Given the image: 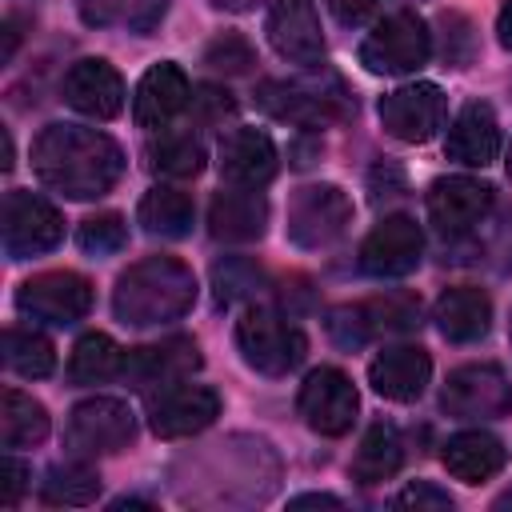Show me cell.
Here are the masks:
<instances>
[{
	"label": "cell",
	"instance_id": "obj_1",
	"mask_svg": "<svg viewBox=\"0 0 512 512\" xmlns=\"http://www.w3.org/2000/svg\"><path fill=\"white\" fill-rule=\"evenodd\" d=\"M32 172L52 192H64L72 200H96L120 180L124 152L100 128L48 124L32 144Z\"/></svg>",
	"mask_w": 512,
	"mask_h": 512
},
{
	"label": "cell",
	"instance_id": "obj_2",
	"mask_svg": "<svg viewBox=\"0 0 512 512\" xmlns=\"http://www.w3.org/2000/svg\"><path fill=\"white\" fill-rule=\"evenodd\" d=\"M192 304H196V276L176 256H144L112 288V312L132 328L180 320Z\"/></svg>",
	"mask_w": 512,
	"mask_h": 512
},
{
	"label": "cell",
	"instance_id": "obj_3",
	"mask_svg": "<svg viewBox=\"0 0 512 512\" xmlns=\"http://www.w3.org/2000/svg\"><path fill=\"white\" fill-rule=\"evenodd\" d=\"M256 104L268 116L288 120V124H304V128L344 120L352 112V96L332 72L300 76V80H264L256 88Z\"/></svg>",
	"mask_w": 512,
	"mask_h": 512
},
{
	"label": "cell",
	"instance_id": "obj_4",
	"mask_svg": "<svg viewBox=\"0 0 512 512\" xmlns=\"http://www.w3.org/2000/svg\"><path fill=\"white\" fill-rule=\"evenodd\" d=\"M236 348H240L244 364L256 368L260 376H288L292 368H300V360L308 352V340L280 312L252 304L236 320Z\"/></svg>",
	"mask_w": 512,
	"mask_h": 512
},
{
	"label": "cell",
	"instance_id": "obj_5",
	"mask_svg": "<svg viewBox=\"0 0 512 512\" xmlns=\"http://www.w3.org/2000/svg\"><path fill=\"white\" fill-rule=\"evenodd\" d=\"M432 56V32L428 24L400 8L384 20H376V28L364 36L360 44V64L376 76H404V72H416L424 68Z\"/></svg>",
	"mask_w": 512,
	"mask_h": 512
},
{
	"label": "cell",
	"instance_id": "obj_6",
	"mask_svg": "<svg viewBox=\"0 0 512 512\" xmlns=\"http://www.w3.org/2000/svg\"><path fill=\"white\" fill-rule=\"evenodd\" d=\"M132 436H136V416L116 396L80 400L64 424V444L72 456H108V452L128 448Z\"/></svg>",
	"mask_w": 512,
	"mask_h": 512
},
{
	"label": "cell",
	"instance_id": "obj_7",
	"mask_svg": "<svg viewBox=\"0 0 512 512\" xmlns=\"http://www.w3.org/2000/svg\"><path fill=\"white\" fill-rule=\"evenodd\" d=\"M352 224V200L336 184H304L288 200V240L296 248H328Z\"/></svg>",
	"mask_w": 512,
	"mask_h": 512
},
{
	"label": "cell",
	"instance_id": "obj_8",
	"mask_svg": "<svg viewBox=\"0 0 512 512\" xmlns=\"http://www.w3.org/2000/svg\"><path fill=\"white\" fill-rule=\"evenodd\" d=\"M440 408L456 420H500L512 412V384L500 364H464L448 372Z\"/></svg>",
	"mask_w": 512,
	"mask_h": 512
},
{
	"label": "cell",
	"instance_id": "obj_9",
	"mask_svg": "<svg viewBox=\"0 0 512 512\" xmlns=\"http://www.w3.org/2000/svg\"><path fill=\"white\" fill-rule=\"evenodd\" d=\"M64 236V216L52 200L12 188L4 196V252L8 260H28L40 252H52Z\"/></svg>",
	"mask_w": 512,
	"mask_h": 512
},
{
	"label": "cell",
	"instance_id": "obj_10",
	"mask_svg": "<svg viewBox=\"0 0 512 512\" xmlns=\"http://www.w3.org/2000/svg\"><path fill=\"white\" fill-rule=\"evenodd\" d=\"M16 308L28 320H44V324H76L88 316L92 308V284L80 272H40L28 276L16 288Z\"/></svg>",
	"mask_w": 512,
	"mask_h": 512
},
{
	"label": "cell",
	"instance_id": "obj_11",
	"mask_svg": "<svg viewBox=\"0 0 512 512\" xmlns=\"http://www.w3.org/2000/svg\"><path fill=\"white\" fill-rule=\"evenodd\" d=\"M296 408L304 416V424L320 436H344L360 412V396H356V384L324 364V368H312L300 384V396H296Z\"/></svg>",
	"mask_w": 512,
	"mask_h": 512
},
{
	"label": "cell",
	"instance_id": "obj_12",
	"mask_svg": "<svg viewBox=\"0 0 512 512\" xmlns=\"http://www.w3.org/2000/svg\"><path fill=\"white\" fill-rule=\"evenodd\" d=\"M492 200V184L476 176H440L428 188V220L444 240H460L488 220Z\"/></svg>",
	"mask_w": 512,
	"mask_h": 512
},
{
	"label": "cell",
	"instance_id": "obj_13",
	"mask_svg": "<svg viewBox=\"0 0 512 512\" xmlns=\"http://www.w3.org/2000/svg\"><path fill=\"white\" fill-rule=\"evenodd\" d=\"M220 416V392L208 384H168L148 400V424L160 440H184L204 432Z\"/></svg>",
	"mask_w": 512,
	"mask_h": 512
},
{
	"label": "cell",
	"instance_id": "obj_14",
	"mask_svg": "<svg viewBox=\"0 0 512 512\" xmlns=\"http://www.w3.org/2000/svg\"><path fill=\"white\" fill-rule=\"evenodd\" d=\"M424 256V232L412 216H384L360 244V272L376 280H400L416 272Z\"/></svg>",
	"mask_w": 512,
	"mask_h": 512
},
{
	"label": "cell",
	"instance_id": "obj_15",
	"mask_svg": "<svg viewBox=\"0 0 512 512\" xmlns=\"http://www.w3.org/2000/svg\"><path fill=\"white\" fill-rule=\"evenodd\" d=\"M376 112H380V124L388 136H396L404 144H424L444 124L448 104L436 84L416 80V84H400L396 92H388Z\"/></svg>",
	"mask_w": 512,
	"mask_h": 512
},
{
	"label": "cell",
	"instance_id": "obj_16",
	"mask_svg": "<svg viewBox=\"0 0 512 512\" xmlns=\"http://www.w3.org/2000/svg\"><path fill=\"white\" fill-rule=\"evenodd\" d=\"M204 364L200 348L192 336H168V340H156V344H140L132 352H124V380L140 392H152V388H168V384H180L188 380L196 368Z\"/></svg>",
	"mask_w": 512,
	"mask_h": 512
},
{
	"label": "cell",
	"instance_id": "obj_17",
	"mask_svg": "<svg viewBox=\"0 0 512 512\" xmlns=\"http://www.w3.org/2000/svg\"><path fill=\"white\" fill-rule=\"evenodd\" d=\"M268 40L272 48L300 68H320L324 64V36L316 20L312 0H272L268 8Z\"/></svg>",
	"mask_w": 512,
	"mask_h": 512
},
{
	"label": "cell",
	"instance_id": "obj_18",
	"mask_svg": "<svg viewBox=\"0 0 512 512\" xmlns=\"http://www.w3.org/2000/svg\"><path fill=\"white\" fill-rule=\"evenodd\" d=\"M60 96H64V104L76 108L80 116L112 120V116H120V108H124V80H120V72H116L108 60L88 56V60H76V64L64 72Z\"/></svg>",
	"mask_w": 512,
	"mask_h": 512
},
{
	"label": "cell",
	"instance_id": "obj_19",
	"mask_svg": "<svg viewBox=\"0 0 512 512\" xmlns=\"http://www.w3.org/2000/svg\"><path fill=\"white\" fill-rule=\"evenodd\" d=\"M192 104V84L184 76L180 64L172 60H160L152 64L140 84H136V96H132V120L140 128H168L184 108Z\"/></svg>",
	"mask_w": 512,
	"mask_h": 512
},
{
	"label": "cell",
	"instance_id": "obj_20",
	"mask_svg": "<svg viewBox=\"0 0 512 512\" xmlns=\"http://www.w3.org/2000/svg\"><path fill=\"white\" fill-rule=\"evenodd\" d=\"M220 176L232 184V188H264L272 184L276 168H280V156H276V144L268 132L260 128H236L220 140Z\"/></svg>",
	"mask_w": 512,
	"mask_h": 512
},
{
	"label": "cell",
	"instance_id": "obj_21",
	"mask_svg": "<svg viewBox=\"0 0 512 512\" xmlns=\"http://www.w3.org/2000/svg\"><path fill=\"white\" fill-rule=\"evenodd\" d=\"M368 380L384 400L396 404H412L424 396L428 380H432V356L420 344H392L384 352L372 356L368 364Z\"/></svg>",
	"mask_w": 512,
	"mask_h": 512
},
{
	"label": "cell",
	"instance_id": "obj_22",
	"mask_svg": "<svg viewBox=\"0 0 512 512\" xmlns=\"http://www.w3.org/2000/svg\"><path fill=\"white\" fill-rule=\"evenodd\" d=\"M444 152L448 160L464 164V168H484L500 156V120L492 112V104L484 100H472L456 112L452 128H448V140H444Z\"/></svg>",
	"mask_w": 512,
	"mask_h": 512
},
{
	"label": "cell",
	"instance_id": "obj_23",
	"mask_svg": "<svg viewBox=\"0 0 512 512\" xmlns=\"http://www.w3.org/2000/svg\"><path fill=\"white\" fill-rule=\"evenodd\" d=\"M268 228V200L260 188H228L216 192L208 204V232L224 244H248L260 240Z\"/></svg>",
	"mask_w": 512,
	"mask_h": 512
},
{
	"label": "cell",
	"instance_id": "obj_24",
	"mask_svg": "<svg viewBox=\"0 0 512 512\" xmlns=\"http://www.w3.org/2000/svg\"><path fill=\"white\" fill-rule=\"evenodd\" d=\"M432 320H436L444 340L472 344V340L488 336V328H492V300H488V292H480L472 284H456V288L440 292Z\"/></svg>",
	"mask_w": 512,
	"mask_h": 512
},
{
	"label": "cell",
	"instance_id": "obj_25",
	"mask_svg": "<svg viewBox=\"0 0 512 512\" xmlns=\"http://www.w3.org/2000/svg\"><path fill=\"white\" fill-rule=\"evenodd\" d=\"M444 468L464 480V484H484L492 480L504 460H508V448L492 436V432H480V428H468V432H456L444 440V452H440Z\"/></svg>",
	"mask_w": 512,
	"mask_h": 512
},
{
	"label": "cell",
	"instance_id": "obj_26",
	"mask_svg": "<svg viewBox=\"0 0 512 512\" xmlns=\"http://www.w3.org/2000/svg\"><path fill=\"white\" fill-rule=\"evenodd\" d=\"M400 464H404V440H400V432H396L392 424L376 420V424L364 432V440H360V448H356L348 472H352V480H360V484H384V480H392V476L400 472Z\"/></svg>",
	"mask_w": 512,
	"mask_h": 512
},
{
	"label": "cell",
	"instance_id": "obj_27",
	"mask_svg": "<svg viewBox=\"0 0 512 512\" xmlns=\"http://www.w3.org/2000/svg\"><path fill=\"white\" fill-rule=\"evenodd\" d=\"M136 220L144 224L148 236H160V240H180L192 232V220H196V208H192V196L180 192V188H152L140 208H136Z\"/></svg>",
	"mask_w": 512,
	"mask_h": 512
},
{
	"label": "cell",
	"instance_id": "obj_28",
	"mask_svg": "<svg viewBox=\"0 0 512 512\" xmlns=\"http://www.w3.org/2000/svg\"><path fill=\"white\" fill-rule=\"evenodd\" d=\"M124 368V352L108 332H84L68 356V380L72 384H100Z\"/></svg>",
	"mask_w": 512,
	"mask_h": 512
},
{
	"label": "cell",
	"instance_id": "obj_29",
	"mask_svg": "<svg viewBox=\"0 0 512 512\" xmlns=\"http://www.w3.org/2000/svg\"><path fill=\"white\" fill-rule=\"evenodd\" d=\"M48 436V412L40 400L24 396L20 388L4 392V412H0V440L4 448H28Z\"/></svg>",
	"mask_w": 512,
	"mask_h": 512
},
{
	"label": "cell",
	"instance_id": "obj_30",
	"mask_svg": "<svg viewBox=\"0 0 512 512\" xmlns=\"http://www.w3.org/2000/svg\"><path fill=\"white\" fill-rule=\"evenodd\" d=\"M208 152L200 144V136L192 132H160V140L148 144V164L152 172L168 176V180H188L204 168Z\"/></svg>",
	"mask_w": 512,
	"mask_h": 512
},
{
	"label": "cell",
	"instance_id": "obj_31",
	"mask_svg": "<svg viewBox=\"0 0 512 512\" xmlns=\"http://www.w3.org/2000/svg\"><path fill=\"white\" fill-rule=\"evenodd\" d=\"M100 496V472L84 460H68L48 468L44 484H40V500L44 504H64V508H80L92 504Z\"/></svg>",
	"mask_w": 512,
	"mask_h": 512
},
{
	"label": "cell",
	"instance_id": "obj_32",
	"mask_svg": "<svg viewBox=\"0 0 512 512\" xmlns=\"http://www.w3.org/2000/svg\"><path fill=\"white\" fill-rule=\"evenodd\" d=\"M168 0H80V16L100 28H128L148 32L164 16Z\"/></svg>",
	"mask_w": 512,
	"mask_h": 512
},
{
	"label": "cell",
	"instance_id": "obj_33",
	"mask_svg": "<svg viewBox=\"0 0 512 512\" xmlns=\"http://www.w3.org/2000/svg\"><path fill=\"white\" fill-rule=\"evenodd\" d=\"M4 364L24 380H40L56 368V348L44 332L16 324V328L4 332Z\"/></svg>",
	"mask_w": 512,
	"mask_h": 512
},
{
	"label": "cell",
	"instance_id": "obj_34",
	"mask_svg": "<svg viewBox=\"0 0 512 512\" xmlns=\"http://www.w3.org/2000/svg\"><path fill=\"white\" fill-rule=\"evenodd\" d=\"M360 308H364V316H368L372 336H396V332L420 328V300L408 296V292H388V296L364 300Z\"/></svg>",
	"mask_w": 512,
	"mask_h": 512
},
{
	"label": "cell",
	"instance_id": "obj_35",
	"mask_svg": "<svg viewBox=\"0 0 512 512\" xmlns=\"http://www.w3.org/2000/svg\"><path fill=\"white\" fill-rule=\"evenodd\" d=\"M212 288H216V304H236V300H252L264 288V268L248 256H224L212 268Z\"/></svg>",
	"mask_w": 512,
	"mask_h": 512
},
{
	"label": "cell",
	"instance_id": "obj_36",
	"mask_svg": "<svg viewBox=\"0 0 512 512\" xmlns=\"http://www.w3.org/2000/svg\"><path fill=\"white\" fill-rule=\"evenodd\" d=\"M76 240H80V248L88 256H112V252H120L128 244V224H124L120 212H100V216H88L80 224Z\"/></svg>",
	"mask_w": 512,
	"mask_h": 512
},
{
	"label": "cell",
	"instance_id": "obj_37",
	"mask_svg": "<svg viewBox=\"0 0 512 512\" xmlns=\"http://www.w3.org/2000/svg\"><path fill=\"white\" fill-rule=\"evenodd\" d=\"M324 328H328V336H332L340 348H360V344L372 340V328H368V316H364L360 304H336V308L328 312Z\"/></svg>",
	"mask_w": 512,
	"mask_h": 512
},
{
	"label": "cell",
	"instance_id": "obj_38",
	"mask_svg": "<svg viewBox=\"0 0 512 512\" xmlns=\"http://www.w3.org/2000/svg\"><path fill=\"white\" fill-rule=\"evenodd\" d=\"M204 60H208L216 72H228V76L248 72V68L256 64L252 44H248L244 36H236V32H224L220 40H212V44H208V52H204Z\"/></svg>",
	"mask_w": 512,
	"mask_h": 512
},
{
	"label": "cell",
	"instance_id": "obj_39",
	"mask_svg": "<svg viewBox=\"0 0 512 512\" xmlns=\"http://www.w3.org/2000/svg\"><path fill=\"white\" fill-rule=\"evenodd\" d=\"M192 116L200 120V124H224L232 112H236V100L224 92V88H216V84H204L196 96H192Z\"/></svg>",
	"mask_w": 512,
	"mask_h": 512
},
{
	"label": "cell",
	"instance_id": "obj_40",
	"mask_svg": "<svg viewBox=\"0 0 512 512\" xmlns=\"http://www.w3.org/2000/svg\"><path fill=\"white\" fill-rule=\"evenodd\" d=\"M368 192H372V204L396 200V196L404 192V168L392 164V160H380V164L368 172Z\"/></svg>",
	"mask_w": 512,
	"mask_h": 512
},
{
	"label": "cell",
	"instance_id": "obj_41",
	"mask_svg": "<svg viewBox=\"0 0 512 512\" xmlns=\"http://www.w3.org/2000/svg\"><path fill=\"white\" fill-rule=\"evenodd\" d=\"M396 508H452V496L444 492V488H436V484H428V480H416V484H408L404 492H396V500H392Z\"/></svg>",
	"mask_w": 512,
	"mask_h": 512
},
{
	"label": "cell",
	"instance_id": "obj_42",
	"mask_svg": "<svg viewBox=\"0 0 512 512\" xmlns=\"http://www.w3.org/2000/svg\"><path fill=\"white\" fill-rule=\"evenodd\" d=\"M24 488H28V464H20L16 456H4L0 460V508H12Z\"/></svg>",
	"mask_w": 512,
	"mask_h": 512
},
{
	"label": "cell",
	"instance_id": "obj_43",
	"mask_svg": "<svg viewBox=\"0 0 512 512\" xmlns=\"http://www.w3.org/2000/svg\"><path fill=\"white\" fill-rule=\"evenodd\" d=\"M380 4H384V0H328L332 16H336L340 24H364Z\"/></svg>",
	"mask_w": 512,
	"mask_h": 512
},
{
	"label": "cell",
	"instance_id": "obj_44",
	"mask_svg": "<svg viewBox=\"0 0 512 512\" xmlns=\"http://www.w3.org/2000/svg\"><path fill=\"white\" fill-rule=\"evenodd\" d=\"M496 36H500V44L512 52V0H504V8H500V16H496Z\"/></svg>",
	"mask_w": 512,
	"mask_h": 512
},
{
	"label": "cell",
	"instance_id": "obj_45",
	"mask_svg": "<svg viewBox=\"0 0 512 512\" xmlns=\"http://www.w3.org/2000/svg\"><path fill=\"white\" fill-rule=\"evenodd\" d=\"M304 504H328V508H340V500L328 496V492H308V496H296V500H292V508H304Z\"/></svg>",
	"mask_w": 512,
	"mask_h": 512
},
{
	"label": "cell",
	"instance_id": "obj_46",
	"mask_svg": "<svg viewBox=\"0 0 512 512\" xmlns=\"http://www.w3.org/2000/svg\"><path fill=\"white\" fill-rule=\"evenodd\" d=\"M216 8H232V12H244V8H252L256 0H212Z\"/></svg>",
	"mask_w": 512,
	"mask_h": 512
},
{
	"label": "cell",
	"instance_id": "obj_47",
	"mask_svg": "<svg viewBox=\"0 0 512 512\" xmlns=\"http://www.w3.org/2000/svg\"><path fill=\"white\" fill-rule=\"evenodd\" d=\"M496 508H512V492H504V496L496 500Z\"/></svg>",
	"mask_w": 512,
	"mask_h": 512
},
{
	"label": "cell",
	"instance_id": "obj_48",
	"mask_svg": "<svg viewBox=\"0 0 512 512\" xmlns=\"http://www.w3.org/2000/svg\"><path fill=\"white\" fill-rule=\"evenodd\" d=\"M504 164H508V176H512V144H508V160Z\"/></svg>",
	"mask_w": 512,
	"mask_h": 512
}]
</instances>
